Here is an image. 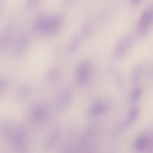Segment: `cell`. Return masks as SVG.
I'll return each mask as SVG.
<instances>
[{"instance_id": "cell-6", "label": "cell", "mask_w": 153, "mask_h": 153, "mask_svg": "<svg viewBox=\"0 0 153 153\" xmlns=\"http://www.w3.org/2000/svg\"><path fill=\"white\" fill-rule=\"evenodd\" d=\"M140 114V109L137 106H135L130 109L125 121L124 125L125 127H129L137 120Z\"/></svg>"}, {"instance_id": "cell-2", "label": "cell", "mask_w": 153, "mask_h": 153, "mask_svg": "<svg viewBox=\"0 0 153 153\" xmlns=\"http://www.w3.org/2000/svg\"><path fill=\"white\" fill-rule=\"evenodd\" d=\"M93 73V66L88 60L82 61L78 66L75 73V79L78 83L84 84L88 82Z\"/></svg>"}, {"instance_id": "cell-3", "label": "cell", "mask_w": 153, "mask_h": 153, "mask_svg": "<svg viewBox=\"0 0 153 153\" xmlns=\"http://www.w3.org/2000/svg\"><path fill=\"white\" fill-rule=\"evenodd\" d=\"M131 43V36L126 34L121 37L117 43L116 44L114 50V56L116 59H120L122 57L127 51Z\"/></svg>"}, {"instance_id": "cell-8", "label": "cell", "mask_w": 153, "mask_h": 153, "mask_svg": "<svg viewBox=\"0 0 153 153\" xmlns=\"http://www.w3.org/2000/svg\"><path fill=\"white\" fill-rule=\"evenodd\" d=\"M143 73V68L142 65H136L132 70L131 74V81L133 84H136L139 81Z\"/></svg>"}, {"instance_id": "cell-11", "label": "cell", "mask_w": 153, "mask_h": 153, "mask_svg": "<svg viewBox=\"0 0 153 153\" xmlns=\"http://www.w3.org/2000/svg\"><path fill=\"white\" fill-rule=\"evenodd\" d=\"M80 43V39L79 37L78 36H76L74 38V39L72 40L69 47V50L70 51L74 52L75 51H76Z\"/></svg>"}, {"instance_id": "cell-12", "label": "cell", "mask_w": 153, "mask_h": 153, "mask_svg": "<svg viewBox=\"0 0 153 153\" xmlns=\"http://www.w3.org/2000/svg\"><path fill=\"white\" fill-rule=\"evenodd\" d=\"M58 136H59V134H58V132L57 131H55L53 133H52L51 136L50 137L49 141H48L50 142V144H52L54 142H56V140H57V139L58 137Z\"/></svg>"}, {"instance_id": "cell-14", "label": "cell", "mask_w": 153, "mask_h": 153, "mask_svg": "<svg viewBox=\"0 0 153 153\" xmlns=\"http://www.w3.org/2000/svg\"><path fill=\"white\" fill-rule=\"evenodd\" d=\"M142 0H130V2L133 5H136L139 4Z\"/></svg>"}, {"instance_id": "cell-9", "label": "cell", "mask_w": 153, "mask_h": 153, "mask_svg": "<svg viewBox=\"0 0 153 153\" xmlns=\"http://www.w3.org/2000/svg\"><path fill=\"white\" fill-rule=\"evenodd\" d=\"M72 99V93L70 90L66 89L61 94L59 98V102L62 106L68 105Z\"/></svg>"}, {"instance_id": "cell-7", "label": "cell", "mask_w": 153, "mask_h": 153, "mask_svg": "<svg viewBox=\"0 0 153 153\" xmlns=\"http://www.w3.org/2000/svg\"><path fill=\"white\" fill-rule=\"evenodd\" d=\"M33 118L37 121H44L47 115V110L46 108L41 106H38L32 112Z\"/></svg>"}, {"instance_id": "cell-13", "label": "cell", "mask_w": 153, "mask_h": 153, "mask_svg": "<svg viewBox=\"0 0 153 153\" xmlns=\"http://www.w3.org/2000/svg\"><path fill=\"white\" fill-rule=\"evenodd\" d=\"M83 32L85 34H88L90 32V28L87 25H85L83 27Z\"/></svg>"}, {"instance_id": "cell-5", "label": "cell", "mask_w": 153, "mask_h": 153, "mask_svg": "<svg viewBox=\"0 0 153 153\" xmlns=\"http://www.w3.org/2000/svg\"><path fill=\"white\" fill-rule=\"evenodd\" d=\"M151 136L147 134H141L134 142V148L136 151L141 152L150 148Z\"/></svg>"}, {"instance_id": "cell-4", "label": "cell", "mask_w": 153, "mask_h": 153, "mask_svg": "<svg viewBox=\"0 0 153 153\" xmlns=\"http://www.w3.org/2000/svg\"><path fill=\"white\" fill-rule=\"evenodd\" d=\"M110 105L108 102L98 100L94 102L89 108L88 112L92 116H99L106 113L109 109Z\"/></svg>"}, {"instance_id": "cell-10", "label": "cell", "mask_w": 153, "mask_h": 153, "mask_svg": "<svg viewBox=\"0 0 153 153\" xmlns=\"http://www.w3.org/2000/svg\"><path fill=\"white\" fill-rule=\"evenodd\" d=\"M143 94V88L140 87H136L131 91L130 95V100L133 102H137L140 99Z\"/></svg>"}, {"instance_id": "cell-1", "label": "cell", "mask_w": 153, "mask_h": 153, "mask_svg": "<svg viewBox=\"0 0 153 153\" xmlns=\"http://www.w3.org/2000/svg\"><path fill=\"white\" fill-rule=\"evenodd\" d=\"M153 25V1L143 11L137 25V32L139 35L145 34Z\"/></svg>"}]
</instances>
